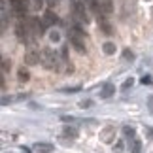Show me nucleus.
I'll return each mask as SVG.
<instances>
[{
	"instance_id": "nucleus-9",
	"label": "nucleus",
	"mask_w": 153,
	"mask_h": 153,
	"mask_svg": "<svg viewBox=\"0 0 153 153\" xmlns=\"http://www.w3.org/2000/svg\"><path fill=\"white\" fill-rule=\"evenodd\" d=\"M44 23H45V27H48V25H57V23H59V17L53 13L51 10H48V11H45V21Z\"/></svg>"
},
{
	"instance_id": "nucleus-17",
	"label": "nucleus",
	"mask_w": 153,
	"mask_h": 153,
	"mask_svg": "<svg viewBox=\"0 0 153 153\" xmlns=\"http://www.w3.org/2000/svg\"><path fill=\"white\" fill-rule=\"evenodd\" d=\"M132 83H134V79L131 78V79H127V81H125V85H123V87H125V89H127V87H131Z\"/></svg>"
},
{
	"instance_id": "nucleus-8",
	"label": "nucleus",
	"mask_w": 153,
	"mask_h": 153,
	"mask_svg": "<svg viewBox=\"0 0 153 153\" xmlns=\"http://www.w3.org/2000/svg\"><path fill=\"white\" fill-rule=\"evenodd\" d=\"M25 62H27V64H38V62H40V53L28 51L27 55H25Z\"/></svg>"
},
{
	"instance_id": "nucleus-3",
	"label": "nucleus",
	"mask_w": 153,
	"mask_h": 153,
	"mask_svg": "<svg viewBox=\"0 0 153 153\" xmlns=\"http://www.w3.org/2000/svg\"><path fill=\"white\" fill-rule=\"evenodd\" d=\"M10 8L15 11L19 17H25L27 15V11H28V2L27 0H10Z\"/></svg>"
},
{
	"instance_id": "nucleus-18",
	"label": "nucleus",
	"mask_w": 153,
	"mask_h": 153,
	"mask_svg": "<svg viewBox=\"0 0 153 153\" xmlns=\"http://www.w3.org/2000/svg\"><path fill=\"white\" fill-rule=\"evenodd\" d=\"M6 85V81H4V76H2V72H0V87H4Z\"/></svg>"
},
{
	"instance_id": "nucleus-19",
	"label": "nucleus",
	"mask_w": 153,
	"mask_h": 153,
	"mask_svg": "<svg viewBox=\"0 0 153 153\" xmlns=\"http://www.w3.org/2000/svg\"><path fill=\"white\" fill-rule=\"evenodd\" d=\"M125 59H132V53L131 51H125Z\"/></svg>"
},
{
	"instance_id": "nucleus-2",
	"label": "nucleus",
	"mask_w": 153,
	"mask_h": 153,
	"mask_svg": "<svg viewBox=\"0 0 153 153\" xmlns=\"http://www.w3.org/2000/svg\"><path fill=\"white\" fill-rule=\"evenodd\" d=\"M15 34H17V40L19 42H23V44H28V40H30V30H28V25L27 23H23V21H19L15 25Z\"/></svg>"
},
{
	"instance_id": "nucleus-15",
	"label": "nucleus",
	"mask_w": 153,
	"mask_h": 153,
	"mask_svg": "<svg viewBox=\"0 0 153 153\" xmlns=\"http://www.w3.org/2000/svg\"><path fill=\"white\" fill-rule=\"evenodd\" d=\"M98 25L102 27V30H104L106 34H111V27H110V25H108V23H106L104 19H98Z\"/></svg>"
},
{
	"instance_id": "nucleus-4",
	"label": "nucleus",
	"mask_w": 153,
	"mask_h": 153,
	"mask_svg": "<svg viewBox=\"0 0 153 153\" xmlns=\"http://www.w3.org/2000/svg\"><path fill=\"white\" fill-rule=\"evenodd\" d=\"M28 30L34 32V34H44L45 32V23L40 21L38 17H32V19L28 21Z\"/></svg>"
},
{
	"instance_id": "nucleus-10",
	"label": "nucleus",
	"mask_w": 153,
	"mask_h": 153,
	"mask_svg": "<svg viewBox=\"0 0 153 153\" xmlns=\"http://www.w3.org/2000/svg\"><path fill=\"white\" fill-rule=\"evenodd\" d=\"M10 68H11V61L8 57L0 55V72H10Z\"/></svg>"
},
{
	"instance_id": "nucleus-1",
	"label": "nucleus",
	"mask_w": 153,
	"mask_h": 153,
	"mask_svg": "<svg viewBox=\"0 0 153 153\" xmlns=\"http://www.w3.org/2000/svg\"><path fill=\"white\" fill-rule=\"evenodd\" d=\"M40 62H42L48 70H59V68H61V61H59L57 53L51 51V49H44L42 51V55H40Z\"/></svg>"
},
{
	"instance_id": "nucleus-11",
	"label": "nucleus",
	"mask_w": 153,
	"mask_h": 153,
	"mask_svg": "<svg viewBox=\"0 0 153 153\" xmlns=\"http://www.w3.org/2000/svg\"><path fill=\"white\" fill-rule=\"evenodd\" d=\"M36 151L38 153H51L53 146L51 144H36Z\"/></svg>"
},
{
	"instance_id": "nucleus-7",
	"label": "nucleus",
	"mask_w": 153,
	"mask_h": 153,
	"mask_svg": "<svg viewBox=\"0 0 153 153\" xmlns=\"http://www.w3.org/2000/svg\"><path fill=\"white\" fill-rule=\"evenodd\" d=\"M70 44H72L79 53H85V44L81 42V36H76V34H72V36H70Z\"/></svg>"
},
{
	"instance_id": "nucleus-5",
	"label": "nucleus",
	"mask_w": 153,
	"mask_h": 153,
	"mask_svg": "<svg viewBox=\"0 0 153 153\" xmlns=\"http://www.w3.org/2000/svg\"><path fill=\"white\" fill-rule=\"evenodd\" d=\"M74 11H76V15H78L79 21H83V23L89 21V17H87V11H85V8H83V4H81V2H76V4H74Z\"/></svg>"
},
{
	"instance_id": "nucleus-16",
	"label": "nucleus",
	"mask_w": 153,
	"mask_h": 153,
	"mask_svg": "<svg viewBox=\"0 0 153 153\" xmlns=\"http://www.w3.org/2000/svg\"><path fill=\"white\" fill-rule=\"evenodd\" d=\"M132 153H140V140H134L132 142Z\"/></svg>"
},
{
	"instance_id": "nucleus-13",
	"label": "nucleus",
	"mask_w": 153,
	"mask_h": 153,
	"mask_svg": "<svg viewBox=\"0 0 153 153\" xmlns=\"http://www.w3.org/2000/svg\"><path fill=\"white\" fill-rule=\"evenodd\" d=\"M17 78H19L21 81H28V78H30V74H28V70H25V68H21L19 72H17Z\"/></svg>"
},
{
	"instance_id": "nucleus-14",
	"label": "nucleus",
	"mask_w": 153,
	"mask_h": 153,
	"mask_svg": "<svg viewBox=\"0 0 153 153\" xmlns=\"http://www.w3.org/2000/svg\"><path fill=\"white\" fill-rule=\"evenodd\" d=\"M114 85H106L104 87V89H102V98H108V97H111V95H114Z\"/></svg>"
},
{
	"instance_id": "nucleus-6",
	"label": "nucleus",
	"mask_w": 153,
	"mask_h": 153,
	"mask_svg": "<svg viewBox=\"0 0 153 153\" xmlns=\"http://www.w3.org/2000/svg\"><path fill=\"white\" fill-rule=\"evenodd\" d=\"M10 4H8V0H0V21H8V17H10Z\"/></svg>"
},
{
	"instance_id": "nucleus-12",
	"label": "nucleus",
	"mask_w": 153,
	"mask_h": 153,
	"mask_svg": "<svg viewBox=\"0 0 153 153\" xmlns=\"http://www.w3.org/2000/svg\"><path fill=\"white\" fill-rule=\"evenodd\" d=\"M102 49H104V53H106V55H114V53H115V44H111V42H106V44L102 45Z\"/></svg>"
}]
</instances>
